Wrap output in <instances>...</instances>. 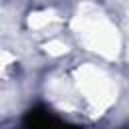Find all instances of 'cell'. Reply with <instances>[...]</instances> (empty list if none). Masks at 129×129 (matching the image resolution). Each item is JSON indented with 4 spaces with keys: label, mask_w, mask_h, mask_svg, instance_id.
<instances>
[{
    "label": "cell",
    "mask_w": 129,
    "mask_h": 129,
    "mask_svg": "<svg viewBox=\"0 0 129 129\" xmlns=\"http://www.w3.org/2000/svg\"><path fill=\"white\" fill-rule=\"evenodd\" d=\"M24 125L26 129H75L73 125L62 123L44 109H30L24 117Z\"/></svg>",
    "instance_id": "obj_1"
}]
</instances>
